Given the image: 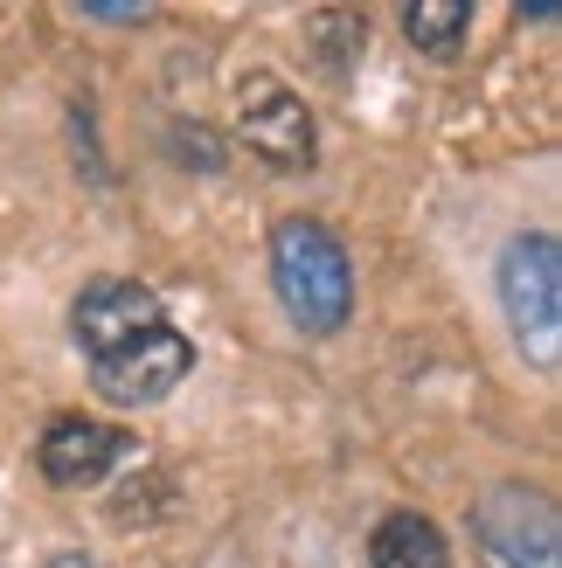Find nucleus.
Here are the masks:
<instances>
[{
  "label": "nucleus",
  "instance_id": "obj_1",
  "mask_svg": "<svg viewBox=\"0 0 562 568\" xmlns=\"http://www.w3.org/2000/svg\"><path fill=\"white\" fill-rule=\"evenodd\" d=\"M271 292L299 333H313V339L341 333L354 320V264H348L341 236L313 215L278 222L271 230Z\"/></svg>",
  "mask_w": 562,
  "mask_h": 568
},
{
  "label": "nucleus",
  "instance_id": "obj_2",
  "mask_svg": "<svg viewBox=\"0 0 562 568\" xmlns=\"http://www.w3.org/2000/svg\"><path fill=\"white\" fill-rule=\"evenodd\" d=\"M493 292H500V320H508L528 367L555 375L562 367V243L555 230L508 236V250L493 264Z\"/></svg>",
  "mask_w": 562,
  "mask_h": 568
},
{
  "label": "nucleus",
  "instance_id": "obj_3",
  "mask_svg": "<svg viewBox=\"0 0 562 568\" xmlns=\"http://www.w3.org/2000/svg\"><path fill=\"white\" fill-rule=\"evenodd\" d=\"M472 548L486 568H562V514L542 486L500 478L472 499Z\"/></svg>",
  "mask_w": 562,
  "mask_h": 568
},
{
  "label": "nucleus",
  "instance_id": "obj_4",
  "mask_svg": "<svg viewBox=\"0 0 562 568\" xmlns=\"http://www.w3.org/2000/svg\"><path fill=\"white\" fill-rule=\"evenodd\" d=\"M237 139L264 166H278V174H305V166L320 160L313 104H305L285 77H271V70L237 77Z\"/></svg>",
  "mask_w": 562,
  "mask_h": 568
},
{
  "label": "nucleus",
  "instance_id": "obj_5",
  "mask_svg": "<svg viewBox=\"0 0 562 568\" xmlns=\"http://www.w3.org/2000/svg\"><path fill=\"white\" fill-rule=\"evenodd\" d=\"M188 375H194V339H188L174 320H160L153 333H139L132 347L91 361V388L104 395V403H119V409H153V403H167V395H174Z\"/></svg>",
  "mask_w": 562,
  "mask_h": 568
},
{
  "label": "nucleus",
  "instance_id": "obj_6",
  "mask_svg": "<svg viewBox=\"0 0 562 568\" xmlns=\"http://www.w3.org/2000/svg\"><path fill=\"white\" fill-rule=\"evenodd\" d=\"M160 320H167V305H160L153 284H139V277H98V284H83L77 305H70V339H77L83 361H104V354L132 347L139 333H153Z\"/></svg>",
  "mask_w": 562,
  "mask_h": 568
},
{
  "label": "nucleus",
  "instance_id": "obj_7",
  "mask_svg": "<svg viewBox=\"0 0 562 568\" xmlns=\"http://www.w3.org/2000/svg\"><path fill=\"white\" fill-rule=\"evenodd\" d=\"M132 458V437L111 430L98 416H49V430L36 437V471L63 493H91Z\"/></svg>",
  "mask_w": 562,
  "mask_h": 568
},
{
  "label": "nucleus",
  "instance_id": "obj_8",
  "mask_svg": "<svg viewBox=\"0 0 562 568\" xmlns=\"http://www.w3.org/2000/svg\"><path fill=\"white\" fill-rule=\"evenodd\" d=\"M369 568H452V541L431 514H382L369 534Z\"/></svg>",
  "mask_w": 562,
  "mask_h": 568
},
{
  "label": "nucleus",
  "instance_id": "obj_9",
  "mask_svg": "<svg viewBox=\"0 0 562 568\" xmlns=\"http://www.w3.org/2000/svg\"><path fill=\"white\" fill-rule=\"evenodd\" d=\"M403 36L417 55H431V63H452L472 36V8L465 0H410L403 8Z\"/></svg>",
  "mask_w": 562,
  "mask_h": 568
},
{
  "label": "nucleus",
  "instance_id": "obj_10",
  "mask_svg": "<svg viewBox=\"0 0 562 568\" xmlns=\"http://www.w3.org/2000/svg\"><path fill=\"white\" fill-rule=\"evenodd\" d=\"M153 8H83V21H119V28H139Z\"/></svg>",
  "mask_w": 562,
  "mask_h": 568
},
{
  "label": "nucleus",
  "instance_id": "obj_11",
  "mask_svg": "<svg viewBox=\"0 0 562 568\" xmlns=\"http://www.w3.org/2000/svg\"><path fill=\"white\" fill-rule=\"evenodd\" d=\"M42 568H104V561H98V555H83V548H70V555H49Z\"/></svg>",
  "mask_w": 562,
  "mask_h": 568
}]
</instances>
